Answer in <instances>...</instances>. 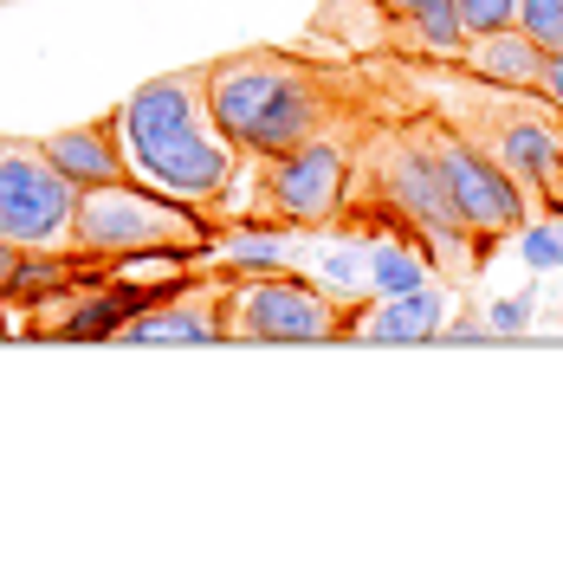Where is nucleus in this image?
<instances>
[{"instance_id": "f257e3e1", "label": "nucleus", "mask_w": 563, "mask_h": 569, "mask_svg": "<svg viewBox=\"0 0 563 569\" xmlns=\"http://www.w3.org/2000/svg\"><path fill=\"white\" fill-rule=\"evenodd\" d=\"M117 142H124L130 176L188 208H214L240 169V149L208 110V66L162 71L137 84L117 110Z\"/></svg>"}, {"instance_id": "f03ea898", "label": "nucleus", "mask_w": 563, "mask_h": 569, "mask_svg": "<svg viewBox=\"0 0 563 569\" xmlns=\"http://www.w3.org/2000/svg\"><path fill=\"white\" fill-rule=\"evenodd\" d=\"M208 110L240 156L266 162L330 130V84L285 52H227L208 66Z\"/></svg>"}, {"instance_id": "7ed1b4c3", "label": "nucleus", "mask_w": 563, "mask_h": 569, "mask_svg": "<svg viewBox=\"0 0 563 569\" xmlns=\"http://www.w3.org/2000/svg\"><path fill=\"white\" fill-rule=\"evenodd\" d=\"M78 252L85 259H208L214 247V227L201 208L188 201H169L156 194L149 181L124 176V181H105V188H78Z\"/></svg>"}, {"instance_id": "20e7f679", "label": "nucleus", "mask_w": 563, "mask_h": 569, "mask_svg": "<svg viewBox=\"0 0 563 569\" xmlns=\"http://www.w3.org/2000/svg\"><path fill=\"white\" fill-rule=\"evenodd\" d=\"M220 323L240 343H337L350 337V305L312 272H247L220 279Z\"/></svg>"}, {"instance_id": "39448f33", "label": "nucleus", "mask_w": 563, "mask_h": 569, "mask_svg": "<svg viewBox=\"0 0 563 569\" xmlns=\"http://www.w3.org/2000/svg\"><path fill=\"white\" fill-rule=\"evenodd\" d=\"M78 188L39 137H0V240L20 252H78Z\"/></svg>"}, {"instance_id": "423d86ee", "label": "nucleus", "mask_w": 563, "mask_h": 569, "mask_svg": "<svg viewBox=\"0 0 563 569\" xmlns=\"http://www.w3.org/2000/svg\"><path fill=\"white\" fill-rule=\"evenodd\" d=\"M376 208L395 213L408 227V240H422V252H441V259L473 252V259H486L480 240L460 227L454 201H447V181L434 169L427 130H402V137H388L376 149Z\"/></svg>"}, {"instance_id": "0eeeda50", "label": "nucleus", "mask_w": 563, "mask_h": 569, "mask_svg": "<svg viewBox=\"0 0 563 569\" xmlns=\"http://www.w3.org/2000/svg\"><path fill=\"white\" fill-rule=\"evenodd\" d=\"M350 208V142L317 130L312 142L259 162V213H273L298 233H324Z\"/></svg>"}, {"instance_id": "6e6552de", "label": "nucleus", "mask_w": 563, "mask_h": 569, "mask_svg": "<svg viewBox=\"0 0 563 569\" xmlns=\"http://www.w3.org/2000/svg\"><path fill=\"white\" fill-rule=\"evenodd\" d=\"M422 130H427V149H434V169L447 181V201H454L460 227L480 240V252L505 240V233H518L531 220V201L525 188L493 162V149L466 142L460 130H441V123H422Z\"/></svg>"}, {"instance_id": "1a4fd4ad", "label": "nucleus", "mask_w": 563, "mask_h": 569, "mask_svg": "<svg viewBox=\"0 0 563 569\" xmlns=\"http://www.w3.org/2000/svg\"><path fill=\"white\" fill-rule=\"evenodd\" d=\"M493 162L525 188V201L563 208V137L544 117H498L493 123Z\"/></svg>"}, {"instance_id": "9d476101", "label": "nucleus", "mask_w": 563, "mask_h": 569, "mask_svg": "<svg viewBox=\"0 0 563 569\" xmlns=\"http://www.w3.org/2000/svg\"><path fill=\"white\" fill-rule=\"evenodd\" d=\"M460 71L480 78L486 91H512V98H537V78H544V46L525 27H505V33H480L466 39Z\"/></svg>"}, {"instance_id": "9b49d317", "label": "nucleus", "mask_w": 563, "mask_h": 569, "mask_svg": "<svg viewBox=\"0 0 563 569\" xmlns=\"http://www.w3.org/2000/svg\"><path fill=\"white\" fill-rule=\"evenodd\" d=\"M298 247H305L298 227H285V220H273V213H247V220L220 227L208 252L220 259V266H214L220 279H247V272H285Z\"/></svg>"}, {"instance_id": "f8f14e48", "label": "nucleus", "mask_w": 563, "mask_h": 569, "mask_svg": "<svg viewBox=\"0 0 563 569\" xmlns=\"http://www.w3.org/2000/svg\"><path fill=\"white\" fill-rule=\"evenodd\" d=\"M441 330H447V298H441L434 284L376 298L369 311H350V337L356 343H434Z\"/></svg>"}, {"instance_id": "ddd939ff", "label": "nucleus", "mask_w": 563, "mask_h": 569, "mask_svg": "<svg viewBox=\"0 0 563 569\" xmlns=\"http://www.w3.org/2000/svg\"><path fill=\"white\" fill-rule=\"evenodd\" d=\"M39 142H46L52 169L71 188H105V181L130 176L124 142H117V117H105V123H71V130H52V137H39Z\"/></svg>"}, {"instance_id": "4468645a", "label": "nucleus", "mask_w": 563, "mask_h": 569, "mask_svg": "<svg viewBox=\"0 0 563 569\" xmlns=\"http://www.w3.org/2000/svg\"><path fill=\"white\" fill-rule=\"evenodd\" d=\"M124 343H220L227 323H220V291L208 298H149L137 318L117 330Z\"/></svg>"}, {"instance_id": "2eb2a0df", "label": "nucleus", "mask_w": 563, "mask_h": 569, "mask_svg": "<svg viewBox=\"0 0 563 569\" xmlns=\"http://www.w3.org/2000/svg\"><path fill=\"white\" fill-rule=\"evenodd\" d=\"M383 13L422 46L427 59H460L466 39H473L466 20H460V0H383Z\"/></svg>"}, {"instance_id": "dca6fc26", "label": "nucleus", "mask_w": 563, "mask_h": 569, "mask_svg": "<svg viewBox=\"0 0 563 569\" xmlns=\"http://www.w3.org/2000/svg\"><path fill=\"white\" fill-rule=\"evenodd\" d=\"M422 284H427V252H422V240H376V247H369V298L422 291Z\"/></svg>"}, {"instance_id": "f3484780", "label": "nucleus", "mask_w": 563, "mask_h": 569, "mask_svg": "<svg viewBox=\"0 0 563 569\" xmlns=\"http://www.w3.org/2000/svg\"><path fill=\"white\" fill-rule=\"evenodd\" d=\"M518 259L531 272H563V220H525L518 227Z\"/></svg>"}, {"instance_id": "a211bd4d", "label": "nucleus", "mask_w": 563, "mask_h": 569, "mask_svg": "<svg viewBox=\"0 0 563 569\" xmlns=\"http://www.w3.org/2000/svg\"><path fill=\"white\" fill-rule=\"evenodd\" d=\"M518 27H525L544 52L563 46V0H518Z\"/></svg>"}, {"instance_id": "6ab92c4d", "label": "nucleus", "mask_w": 563, "mask_h": 569, "mask_svg": "<svg viewBox=\"0 0 563 569\" xmlns=\"http://www.w3.org/2000/svg\"><path fill=\"white\" fill-rule=\"evenodd\" d=\"M460 20H466V33H505V27H518V0H460Z\"/></svg>"}, {"instance_id": "aec40b11", "label": "nucleus", "mask_w": 563, "mask_h": 569, "mask_svg": "<svg viewBox=\"0 0 563 569\" xmlns=\"http://www.w3.org/2000/svg\"><path fill=\"white\" fill-rule=\"evenodd\" d=\"M531 311H537V291H512V298H493V311H486V330H493V337H525V330H531Z\"/></svg>"}, {"instance_id": "412c9836", "label": "nucleus", "mask_w": 563, "mask_h": 569, "mask_svg": "<svg viewBox=\"0 0 563 569\" xmlns=\"http://www.w3.org/2000/svg\"><path fill=\"white\" fill-rule=\"evenodd\" d=\"M537 98H544V104H551V110L563 117V46H551V52H544V78H537Z\"/></svg>"}, {"instance_id": "4be33fe9", "label": "nucleus", "mask_w": 563, "mask_h": 569, "mask_svg": "<svg viewBox=\"0 0 563 569\" xmlns=\"http://www.w3.org/2000/svg\"><path fill=\"white\" fill-rule=\"evenodd\" d=\"M486 337H493L486 323H447V330H441V343H486Z\"/></svg>"}, {"instance_id": "5701e85b", "label": "nucleus", "mask_w": 563, "mask_h": 569, "mask_svg": "<svg viewBox=\"0 0 563 569\" xmlns=\"http://www.w3.org/2000/svg\"><path fill=\"white\" fill-rule=\"evenodd\" d=\"M13 272H20V247H7V240H0V298H7Z\"/></svg>"}, {"instance_id": "b1692460", "label": "nucleus", "mask_w": 563, "mask_h": 569, "mask_svg": "<svg viewBox=\"0 0 563 569\" xmlns=\"http://www.w3.org/2000/svg\"><path fill=\"white\" fill-rule=\"evenodd\" d=\"M7 330H13V305H7V298H0V337H7Z\"/></svg>"}, {"instance_id": "393cba45", "label": "nucleus", "mask_w": 563, "mask_h": 569, "mask_svg": "<svg viewBox=\"0 0 563 569\" xmlns=\"http://www.w3.org/2000/svg\"><path fill=\"white\" fill-rule=\"evenodd\" d=\"M557 137H563V117H557Z\"/></svg>"}]
</instances>
